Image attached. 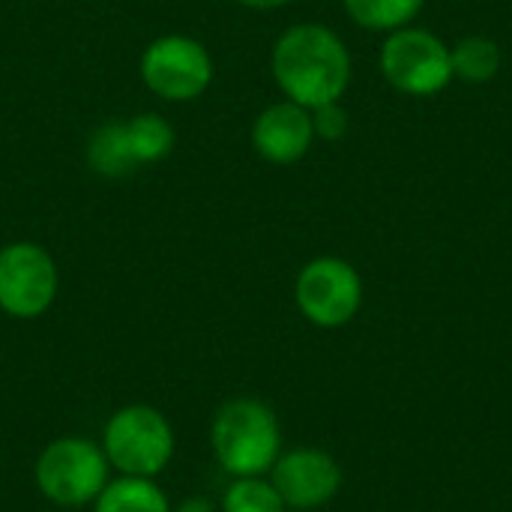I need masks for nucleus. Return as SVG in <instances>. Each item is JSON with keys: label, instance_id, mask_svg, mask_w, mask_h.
Segmentation results:
<instances>
[{"label": "nucleus", "instance_id": "a211bd4d", "mask_svg": "<svg viewBox=\"0 0 512 512\" xmlns=\"http://www.w3.org/2000/svg\"><path fill=\"white\" fill-rule=\"evenodd\" d=\"M177 512H216V507H213L207 498H189V501L180 504V510Z\"/></svg>", "mask_w": 512, "mask_h": 512}, {"label": "nucleus", "instance_id": "0eeeda50", "mask_svg": "<svg viewBox=\"0 0 512 512\" xmlns=\"http://www.w3.org/2000/svg\"><path fill=\"white\" fill-rule=\"evenodd\" d=\"M363 303V282L357 270L342 258H315L297 276V306L300 312L324 327L348 324Z\"/></svg>", "mask_w": 512, "mask_h": 512}, {"label": "nucleus", "instance_id": "7ed1b4c3", "mask_svg": "<svg viewBox=\"0 0 512 512\" xmlns=\"http://www.w3.org/2000/svg\"><path fill=\"white\" fill-rule=\"evenodd\" d=\"M174 453L168 420L147 405L117 411L105 426V459L126 477H156Z\"/></svg>", "mask_w": 512, "mask_h": 512}, {"label": "nucleus", "instance_id": "1a4fd4ad", "mask_svg": "<svg viewBox=\"0 0 512 512\" xmlns=\"http://www.w3.org/2000/svg\"><path fill=\"white\" fill-rule=\"evenodd\" d=\"M273 471V489L285 501V507L294 510H315L336 498L342 486V468L339 462L324 450H291L276 459Z\"/></svg>", "mask_w": 512, "mask_h": 512}, {"label": "nucleus", "instance_id": "9d476101", "mask_svg": "<svg viewBox=\"0 0 512 512\" xmlns=\"http://www.w3.org/2000/svg\"><path fill=\"white\" fill-rule=\"evenodd\" d=\"M312 138H315V129H312L309 108H303L291 99L276 102L267 111H261L255 126H252L255 150L273 165L300 162L309 153Z\"/></svg>", "mask_w": 512, "mask_h": 512}, {"label": "nucleus", "instance_id": "dca6fc26", "mask_svg": "<svg viewBox=\"0 0 512 512\" xmlns=\"http://www.w3.org/2000/svg\"><path fill=\"white\" fill-rule=\"evenodd\" d=\"M222 512H285V501L273 483H264L261 477H237L225 492Z\"/></svg>", "mask_w": 512, "mask_h": 512}, {"label": "nucleus", "instance_id": "2eb2a0df", "mask_svg": "<svg viewBox=\"0 0 512 512\" xmlns=\"http://www.w3.org/2000/svg\"><path fill=\"white\" fill-rule=\"evenodd\" d=\"M345 9L366 30H399L417 18L423 0H345Z\"/></svg>", "mask_w": 512, "mask_h": 512}, {"label": "nucleus", "instance_id": "f03ea898", "mask_svg": "<svg viewBox=\"0 0 512 512\" xmlns=\"http://www.w3.org/2000/svg\"><path fill=\"white\" fill-rule=\"evenodd\" d=\"M279 420L255 399H234L222 405L213 420V453L234 477H261L279 459Z\"/></svg>", "mask_w": 512, "mask_h": 512}, {"label": "nucleus", "instance_id": "4468645a", "mask_svg": "<svg viewBox=\"0 0 512 512\" xmlns=\"http://www.w3.org/2000/svg\"><path fill=\"white\" fill-rule=\"evenodd\" d=\"M126 138L138 165L159 162L174 147V129L159 114H138L126 123Z\"/></svg>", "mask_w": 512, "mask_h": 512}, {"label": "nucleus", "instance_id": "9b49d317", "mask_svg": "<svg viewBox=\"0 0 512 512\" xmlns=\"http://www.w3.org/2000/svg\"><path fill=\"white\" fill-rule=\"evenodd\" d=\"M87 162L102 177H126L135 171V156L126 138V123H105L87 144Z\"/></svg>", "mask_w": 512, "mask_h": 512}, {"label": "nucleus", "instance_id": "423d86ee", "mask_svg": "<svg viewBox=\"0 0 512 512\" xmlns=\"http://www.w3.org/2000/svg\"><path fill=\"white\" fill-rule=\"evenodd\" d=\"M141 78L156 96L168 102H189L210 87L213 60L198 39L174 33L150 42L141 57Z\"/></svg>", "mask_w": 512, "mask_h": 512}, {"label": "nucleus", "instance_id": "6ab92c4d", "mask_svg": "<svg viewBox=\"0 0 512 512\" xmlns=\"http://www.w3.org/2000/svg\"><path fill=\"white\" fill-rule=\"evenodd\" d=\"M237 3H243L249 9H279V6H285L291 0H237Z\"/></svg>", "mask_w": 512, "mask_h": 512}, {"label": "nucleus", "instance_id": "f257e3e1", "mask_svg": "<svg viewBox=\"0 0 512 512\" xmlns=\"http://www.w3.org/2000/svg\"><path fill=\"white\" fill-rule=\"evenodd\" d=\"M273 75L291 102L312 111L342 99L351 81V57L333 30L297 24L288 27L273 48Z\"/></svg>", "mask_w": 512, "mask_h": 512}, {"label": "nucleus", "instance_id": "f3484780", "mask_svg": "<svg viewBox=\"0 0 512 512\" xmlns=\"http://www.w3.org/2000/svg\"><path fill=\"white\" fill-rule=\"evenodd\" d=\"M312 129L315 135H321L324 141H339L348 129V114L339 102H327L321 108H312Z\"/></svg>", "mask_w": 512, "mask_h": 512}, {"label": "nucleus", "instance_id": "20e7f679", "mask_svg": "<svg viewBox=\"0 0 512 512\" xmlns=\"http://www.w3.org/2000/svg\"><path fill=\"white\" fill-rule=\"evenodd\" d=\"M105 477V453L84 438H60L48 444L36 462L39 492L60 507H81L87 501H96L105 489Z\"/></svg>", "mask_w": 512, "mask_h": 512}, {"label": "nucleus", "instance_id": "f8f14e48", "mask_svg": "<svg viewBox=\"0 0 512 512\" xmlns=\"http://www.w3.org/2000/svg\"><path fill=\"white\" fill-rule=\"evenodd\" d=\"M96 512H168V498L150 477H123L99 492Z\"/></svg>", "mask_w": 512, "mask_h": 512}, {"label": "nucleus", "instance_id": "ddd939ff", "mask_svg": "<svg viewBox=\"0 0 512 512\" xmlns=\"http://www.w3.org/2000/svg\"><path fill=\"white\" fill-rule=\"evenodd\" d=\"M450 63H453V78L483 84L495 78V72L501 69V51L486 36H468L450 51Z\"/></svg>", "mask_w": 512, "mask_h": 512}, {"label": "nucleus", "instance_id": "39448f33", "mask_svg": "<svg viewBox=\"0 0 512 512\" xmlns=\"http://www.w3.org/2000/svg\"><path fill=\"white\" fill-rule=\"evenodd\" d=\"M384 78L408 96H435L453 81L450 48L417 27H399L381 48Z\"/></svg>", "mask_w": 512, "mask_h": 512}, {"label": "nucleus", "instance_id": "6e6552de", "mask_svg": "<svg viewBox=\"0 0 512 512\" xmlns=\"http://www.w3.org/2000/svg\"><path fill=\"white\" fill-rule=\"evenodd\" d=\"M57 294L54 258L36 243L0 249V309L12 318H39Z\"/></svg>", "mask_w": 512, "mask_h": 512}]
</instances>
